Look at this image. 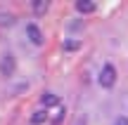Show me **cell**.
I'll return each instance as SVG.
<instances>
[{
    "mask_svg": "<svg viewBox=\"0 0 128 125\" xmlns=\"http://www.w3.org/2000/svg\"><path fill=\"white\" fill-rule=\"evenodd\" d=\"M100 85L102 87H114V83H116V69L112 64H104L102 66V71H100Z\"/></svg>",
    "mask_w": 128,
    "mask_h": 125,
    "instance_id": "1",
    "label": "cell"
},
{
    "mask_svg": "<svg viewBox=\"0 0 128 125\" xmlns=\"http://www.w3.org/2000/svg\"><path fill=\"white\" fill-rule=\"evenodd\" d=\"M14 69H17V61H14V54H2V59H0V76H5V78H10V76H14Z\"/></svg>",
    "mask_w": 128,
    "mask_h": 125,
    "instance_id": "2",
    "label": "cell"
},
{
    "mask_svg": "<svg viewBox=\"0 0 128 125\" xmlns=\"http://www.w3.org/2000/svg\"><path fill=\"white\" fill-rule=\"evenodd\" d=\"M26 36H28V40H31L33 45H43V42H45V38H43L40 28H38L36 24H28L26 26Z\"/></svg>",
    "mask_w": 128,
    "mask_h": 125,
    "instance_id": "3",
    "label": "cell"
},
{
    "mask_svg": "<svg viewBox=\"0 0 128 125\" xmlns=\"http://www.w3.org/2000/svg\"><path fill=\"white\" fill-rule=\"evenodd\" d=\"M40 104L45 106V111H48V106H60V99H57V94L55 92H43V97H40Z\"/></svg>",
    "mask_w": 128,
    "mask_h": 125,
    "instance_id": "4",
    "label": "cell"
},
{
    "mask_svg": "<svg viewBox=\"0 0 128 125\" xmlns=\"http://www.w3.org/2000/svg\"><path fill=\"white\" fill-rule=\"evenodd\" d=\"M76 9L81 14H90V12H95V2H90V0H78V2H76Z\"/></svg>",
    "mask_w": 128,
    "mask_h": 125,
    "instance_id": "5",
    "label": "cell"
},
{
    "mask_svg": "<svg viewBox=\"0 0 128 125\" xmlns=\"http://www.w3.org/2000/svg\"><path fill=\"white\" fill-rule=\"evenodd\" d=\"M45 121H48V111H43V109L33 111V116H31V123L33 125H40V123H45Z\"/></svg>",
    "mask_w": 128,
    "mask_h": 125,
    "instance_id": "6",
    "label": "cell"
},
{
    "mask_svg": "<svg viewBox=\"0 0 128 125\" xmlns=\"http://www.w3.org/2000/svg\"><path fill=\"white\" fill-rule=\"evenodd\" d=\"M31 7H33V12H36V14H43V12H48V7H50V5H48L45 0H36Z\"/></svg>",
    "mask_w": 128,
    "mask_h": 125,
    "instance_id": "7",
    "label": "cell"
},
{
    "mask_svg": "<svg viewBox=\"0 0 128 125\" xmlns=\"http://www.w3.org/2000/svg\"><path fill=\"white\" fill-rule=\"evenodd\" d=\"M62 47H64V50H69V52H74V50H78V47H81V42H78V40H64Z\"/></svg>",
    "mask_w": 128,
    "mask_h": 125,
    "instance_id": "8",
    "label": "cell"
},
{
    "mask_svg": "<svg viewBox=\"0 0 128 125\" xmlns=\"http://www.w3.org/2000/svg\"><path fill=\"white\" fill-rule=\"evenodd\" d=\"M64 113H66V111H64V106H57V111H55V118H52V125H60Z\"/></svg>",
    "mask_w": 128,
    "mask_h": 125,
    "instance_id": "9",
    "label": "cell"
},
{
    "mask_svg": "<svg viewBox=\"0 0 128 125\" xmlns=\"http://www.w3.org/2000/svg\"><path fill=\"white\" fill-rule=\"evenodd\" d=\"M12 21H14L12 14H0V26H10Z\"/></svg>",
    "mask_w": 128,
    "mask_h": 125,
    "instance_id": "10",
    "label": "cell"
},
{
    "mask_svg": "<svg viewBox=\"0 0 128 125\" xmlns=\"http://www.w3.org/2000/svg\"><path fill=\"white\" fill-rule=\"evenodd\" d=\"M114 125H128V118H126V116H119V118L114 121Z\"/></svg>",
    "mask_w": 128,
    "mask_h": 125,
    "instance_id": "11",
    "label": "cell"
},
{
    "mask_svg": "<svg viewBox=\"0 0 128 125\" xmlns=\"http://www.w3.org/2000/svg\"><path fill=\"white\" fill-rule=\"evenodd\" d=\"M76 125H86V121H83V118H78V121H76Z\"/></svg>",
    "mask_w": 128,
    "mask_h": 125,
    "instance_id": "12",
    "label": "cell"
}]
</instances>
